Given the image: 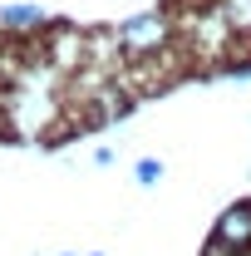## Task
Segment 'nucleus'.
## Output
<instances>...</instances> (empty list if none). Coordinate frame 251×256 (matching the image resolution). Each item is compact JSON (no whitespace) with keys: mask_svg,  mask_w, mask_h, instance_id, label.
<instances>
[{"mask_svg":"<svg viewBox=\"0 0 251 256\" xmlns=\"http://www.w3.org/2000/svg\"><path fill=\"white\" fill-rule=\"evenodd\" d=\"M133 178H138L143 188H153L158 178H162V162H158V158H138V168H133Z\"/></svg>","mask_w":251,"mask_h":256,"instance_id":"obj_4","label":"nucleus"},{"mask_svg":"<svg viewBox=\"0 0 251 256\" xmlns=\"http://www.w3.org/2000/svg\"><path fill=\"white\" fill-rule=\"evenodd\" d=\"M50 25H54L50 10L34 5V0H15V5L0 10V30H10V34H40V30H50Z\"/></svg>","mask_w":251,"mask_h":256,"instance_id":"obj_3","label":"nucleus"},{"mask_svg":"<svg viewBox=\"0 0 251 256\" xmlns=\"http://www.w3.org/2000/svg\"><path fill=\"white\" fill-rule=\"evenodd\" d=\"M64 256H69V252H64Z\"/></svg>","mask_w":251,"mask_h":256,"instance_id":"obj_6","label":"nucleus"},{"mask_svg":"<svg viewBox=\"0 0 251 256\" xmlns=\"http://www.w3.org/2000/svg\"><path fill=\"white\" fill-rule=\"evenodd\" d=\"M232 74L236 79H251V64H232Z\"/></svg>","mask_w":251,"mask_h":256,"instance_id":"obj_5","label":"nucleus"},{"mask_svg":"<svg viewBox=\"0 0 251 256\" xmlns=\"http://www.w3.org/2000/svg\"><path fill=\"white\" fill-rule=\"evenodd\" d=\"M168 34H172V25H168L162 10H138L118 25V50L128 60H148L158 50H168Z\"/></svg>","mask_w":251,"mask_h":256,"instance_id":"obj_1","label":"nucleus"},{"mask_svg":"<svg viewBox=\"0 0 251 256\" xmlns=\"http://www.w3.org/2000/svg\"><path fill=\"white\" fill-rule=\"evenodd\" d=\"M251 252V202H236L217 217V232L202 256H246Z\"/></svg>","mask_w":251,"mask_h":256,"instance_id":"obj_2","label":"nucleus"}]
</instances>
